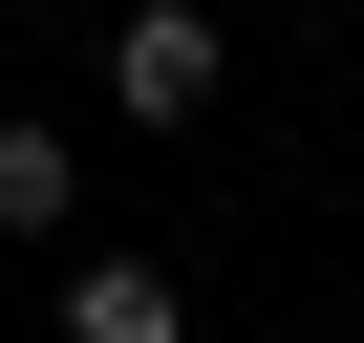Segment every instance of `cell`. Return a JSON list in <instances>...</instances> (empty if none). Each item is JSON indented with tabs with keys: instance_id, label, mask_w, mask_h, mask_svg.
<instances>
[{
	"instance_id": "obj_1",
	"label": "cell",
	"mask_w": 364,
	"mask_h": 343,
	"mask_svg": "<svg viewBox=\"0 0 364 343\" xmlns=\"http://www.w3.org/2000/svg\"><path fill=\"white\" fill-rule=\"evenodd\" d=\"M215 65H236V43H215V0H150V22L107 43V107H129V129H193V107H215Z\"/></svg>"
},
{
	"instance_id": "obj_2",
	"label": "cell",
	"mask_w": 364,
	"mask_h": 343,
	"mask_svg": "<svg viewBox=\"0 0 364 343\" xmlns=\"http://www.w3.org/2000/svg\"><path fill=\"white\" fill-rule=\"evenodd\" d=\"M65 343H193V300H171L150 258H86L65 279Z\"/></svg>"
},
{
	"instance_id": "obj_3",
	"label": "cell",
	"mask_w": 364,
	"mask_h": 343,
	"mask_svg": "<svg viewBox=\"0 0 364 343\" xmlns=\"http://www.w3.org/2000/svg\"><path fill=\"white\" fill-rule=\"evenodd\" d=\"M65 194H86V150L43 107H0V236H65Z\"/></svg>"
}]
</instances>
